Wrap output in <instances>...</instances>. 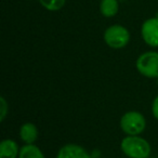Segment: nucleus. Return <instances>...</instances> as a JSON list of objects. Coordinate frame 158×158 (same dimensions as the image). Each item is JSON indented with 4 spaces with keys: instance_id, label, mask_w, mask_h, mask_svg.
Returning <instances> with one entry per match:
<instances>
[{
    "instance_id": "nucleus-1",
    "label": "nucleus",
    "mask_w": 158,
    "mask_h": 158,
    "mask_svg": "<svg viewBox=\"0 0 158 158\" xmlns=\"http://www.w3.org/2000/svg\"><path fill=\"white\" fill-rule=\"evenodd\" d=\"M123 153L129 158H148L151 155V145L140 135H127L120 144Z\"/></svg>"
},
{
    "instance_id": "nucleus-11",
    "label": "nucleus",
    "mask_w": 158,
    "mask_h": 158,
    "mask_svg": "<svg viewBox=\"0 0 158 158\" xmlns=\"http://www.w3.org/2000/svg\"><path fill=\"white\" fill-rule=\"evenodd\" d=\"M40 5L48 11H59L65 5L66 0H39Z\"/></svg>"
},
{
    "instance_id": "nucleus-9",
    "label": "nucleus",
    "mask_w": 158,
    "mask_h": 158,
    "mask_svg": "<svg viewBox=\"0 0 158 158\" xmlns=\"http://www.w3.org/2000/svg\"><path fill=\"white\" fill-rule=\"evenodd\" d=\"M119 11L118 0H101L100 12L105 18H113Z\"/></svg>"
},
{
    "instance_id": "nucleus-13",
    "label": "nucleus",
    "mask_w": 158,
    "mask_h": 158,
    "mask_svg": "<svg viewBox=\"0 0 158 158\" xmlns=\"http://www.w3.org/2000/svg\"><path fill=\"white\" fill-rule=\"evenodd\" d=\"M152 113H153V116L158 120V95L154 99L152 103Z\"/></svg>"
},
{
    "instance_id": "nucleus-4",
    "label": "nucleus",
    "mask_w": 158,
    "mask_h": 158,
    "mask_svg": "<svg viewBox=\"0 0 158 158\" xmlns=\"http://www.w3.org/2000/svg\"><path fill=\"white\" fill-rule=\"evenodd\" d=\"M135 67L146 78H158V52L147 51L142 53L136 60Z\"/></svg>"
},
{
    "instance_id": "nucleus-7",
    "label": "nucleus",
    "mask_w": 158,
    "mask_h": 158,
    "mask_svg": "<svg viewBox=\"0 0 158 158\" xmlns=\"http://www.w3.org/2000/svg\"><path fill=\"white\" fill-rule=\"evenodd\" d=\"M18 143L12 139H5L0 143V158H16L20 154Z\"/></svg>"
},
{
    "instance_id": "nucleus-2",
    "label": "nucleus",
    "mask_w": 158,
    "mask_h": 158,
    "mask_svg": "<svg viewBox=\"0 0 158 158\" xmlns=\"http://www.w3.org/2000/svg\"><path fill=\"white\" fill-rule=\"evenodd\" d=\"M120 128L127 135H140L146 128V120L141 113L130 110L121 116Z\"/></svg>"
},
{
    "instance_id": "nucleus-8",
    "label": "nucleus",
    "mask_w": 158,
    "mask_h": 158,
    "mask_svg": "<svg viewBox=\"0 0 158 158\" xmlns=\"http://www.w3.org/2000/svg\"><path fill=\"white\" fill-rule=\"evenodd\" d=\"M20 138L25 144H34L38 139V129L33 123H25L20 128Z\"/></svg>"
},
{
    "instance_id": "nucleus-5",
    "label": "nucleus",
    "mask_w": 158,
    "mask_h": 158,
    "mask_svg": "<svg viewBox=\"0 0 158 158\" xmlns=\"http://www.w3.org/2000/svg\"><path fill=\"white\" fill-rule=\"evenodd\" d=\"M141 35L147 46L152 48L158 47V18H151L144 21L141 27Z\"/></svg>"
},
{
    "instance_id": "nucleus-3",
    "label": "nucleus",
    "mask_w": 158,
    "mask_h": 158,
    "mask_svg": "<svg viewBox=\"0 0 158 158\" xmlns=\"http://www.w3.org/2000/svg\"><path fill=\"white\" fill-rule=\"evenodd\" d=\"M104 41L112 49H123L129 44L130 33L123 25L115 24L104 31Z\"/></svg>"
},
{
    "instance_id": "nucleus-12",
    "label": "nucleus",
    "mask_w": 158,
    "mask_h": 158,
    "mask_svg": "<svg viewBox=\"0 0 158 158\" xmlns=\"http://www.w3.org/2000/svg\"><path fill=\"white\" fill-rule=\"evenodd\" d=\"M9 112V104H8L7 100L3 97L0 98V121H3L6 119Z\"/></svg>"
},
{
    "instance_id": "nucleus-6",
    "label": "nucleus",
    "mask_w": 158,
    "mask_h": 158,
    "mask_svg": "<svg viewBox=\"0 0 158 158\" xmlns=\"http://www.w3.org/2000/svg\"><path fill=\"white\" fill-rule=\"evenodd\" d=\"M55 158H92L85 147L78 144L69 143L59 149Z\"/></svg>"
},
{
    "instance_id": "nucleus-10",
    "label": "nucleus",
    "mask_w": 158,
    "mask_h": 158,
    "mask_svg": "<svg viewBox=\"0 0 158 158\" xmlns=\"http://www.w3.org/2000/svg\"><path fill=\"white\" fill-rule=\"evenodd\" d=\"M19 158H46V156L35 144H25L21 147Z\"/></svg>"
}]
</instances>
